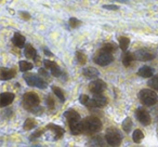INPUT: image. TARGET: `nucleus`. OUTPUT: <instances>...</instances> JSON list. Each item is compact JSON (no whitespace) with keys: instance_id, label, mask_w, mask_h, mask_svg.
<instances>
[{"instance_id":"nucleus-33","label":"nucleus","mask_w":158,"mask_h":147,"mask_svg":"<svg viewBox=\"0 0 158 147\" xmlns=\"http://www.w3.org/2000/svg\"><path fill=\"white\" fill-rule=\"evenodd\" d=\"M89 101H90V99H89V96H88V95H86V94H82V95H80V103H81L82 105H86V106H88Z\"/></svg>"},{"instance_id":"nucleus-32","label":"nucleus","mask_w":158,"mask_h":147,"mask_svg":"<svg viewBox=\"0 0 158 147\" xmlns=\"http://www.w3.org/2000/svg\"><path fill=\"white\" fill-rule=\"evenodd\" d=\"M51 74H52V76H54V77H60L62 74L61 69H60V67L57 66V64L55 66H53L52 68H51Z\"/></svg>"},{"instance_id":"nucleus-15","label":"nucleus","mask_w":158,"mask_h":147,"mask_svg":"<svg viewBox=\"0 0 158 147\" xmlns=\"http://www.w3.org/2000/svg\"><path fill=\"white\" fill-rule=\"evenodd\" d=\"M47 129L52 130V131L54 132L55 140L62 138V137H63V135H64V133H65V131H64L63 128L59 127V125H53V123H50V125H47Z\"/></svg>"},{"instance_id":"nucleus-3","label":"nucleus","mask_w":158,"mask_h":147,"mask_svg":"<svg viewBox=\"0 0 158 147\" xmlns=\"http://www.w3.org/2000/svg\"><path fill=\"white\" fill-rule=\"evenodd\" d=\"M39 96L34 92H27L23 96V106L25 109L29 110V112H31L35 107L39 106Z\"/></svg>"},{"instance_id":"nucleus-1","label":"nucleus","mask_w":158,"mask_h":147,"mask_svg":"<svg viewBox=\"0 0 158 147\" xmlns=\"http://www.w3.org/2000/svg\"><path fill=\"white\" fill-rule=\"evenodd\" d=\"M84 125V133L87 134H94L97 132L101 131L102 122L97 117H88L82 120Z\"/></svg>"},{"instance_id":"nucleus-7","label":"nucleus","mask_w":158,"mask_h":147,"mask_svg":"<svg viewBox=\"0 0 158 147\" xmlns=\"http://www.w3.org/2000/svg\"><path fill=\"white\" fill-rule=\"evenodd\" d=\"M105 89H106V84L103 80H100V79L93 80V81L90 82V84H89V90L94 95L102 94V93L105 91Z\"/></svg>"},{"instance_id":"nucleus-16","label":"nucleus","mask_w":158,"mask_h":147,"mask_svg":"<svg viewBox=\"0 0 158 147\" xmlns=\"http://www.w3.org/2000/svg\"><path fill=\"white\" fill-rule=\"evenodd\" d=\"M138 75L143 78H151L154 75V69L149 66H143L138 70Z\"/></svg>"},{"instance_id":"nucleus-18","label":"nucleus","mask_w":158,"mask_h":147,"mask_svg":"<svg viewBox=\"0 0 158 147\" xmlns=\"http://www.w3.org/2000/svg\"><path fill=\"white\" fill-rule=\"evenodd\" d=\"M12 43L18 48H23L25 46V37L20 33H15L12 38Z\"/></svg>"},{"instance_id":"nucleus-9","label":"nucleus","mask_w":158,"mask_h":147,"mask_svg":"<svg viewBox=\"0 0 158 147\" xmlns=\"http://www.w3.org/2000/svg\"><path fill=\"white\" fill-rule=\"evenodd\" d=\"M135 116L138 118V120L142 123L143 125H148L152 121L151 115L147 110H145L144 108H138L135 112Z\"/></svg>"},{"instance_id":"nucleus-28","label":"nucleus","mask_w":158,"mask_h":147,"mask_svg":"<svg viewBox=\"0 0 158 147\" xmlns=\"http://www.w3.org/2000/svg\"><path fill=\"white\" fill-rule=\"evenodd\" d=\"M148 86L153 89L154 91H158V75L154 76L151 80L148 81Z\"/></svg>"},{"instance_id":"nucleus-27","label":"nucleus","mask_w":158,"mask_h":147,"mask_svg":"<svg viewBox=\"0 0 158 147\" xmlns=\"http://www.w3.org/2000/svg\"><path fill=\"white\" fill-rule=\"evenodd\" d=\"M131 127H132V120L130 118H126L123 122V129L125 130V132L129 133L130 130H131Z\"/></svg>"},{"instance_id":"nucleus-22","label":"nucleus","mask_w":158,"mask_h":147,"mask_svg":"<svg viewBox=\"0 0 158 147\" xmlns=\"http://www.w3.org/2000/svg\"><path fill=\"white\" fill-rule=\"evenodd\" d=\"M130 43V39L127 37H120L119 38V47L123 51H127L128 47Z\"/></svg>"},{"instance_id":"nucleus-31","label":"nucleus","mask_w":158,"mask_h":147,"mask_svg":"<svg viewBox=\"0 0 158 147\" xmlns=\"http://www.w3.org/2000/svg\"><path fill=\"white\" fill-rule=\"evenodd\" d=\"M68 23H69V26L73 27V28H76V27H78L79 25L81 24V22L76 18H70L69 21H68Z\"/></svg>"},{"instance_id":"nucleus-11","label":"nucleus","mask_w":158,"mask_h":147,"mask_svg":"<svg viewBox=\"0 0 158 147\" xmlns=\"http://www.w3.org/2000/svg\"><path fill=\"white\" fill-rule=\"evenodd\" d=\"M64 116L66 117V119H67V121H68V125H74V123H76V122H79V121H81L80 120V115L74 109H69V110H67V112H65Z\"/></svg>"},{"instance_id":"nucleus-13","label":"nucleus","mask_w":158,"mask_h":147,"mask_svg":"<svg viewBox=\"0 0 158 147\" xmlns=\"http://www.w3.org/2000/svg\"><path fill=\"white\" fill-rule=\"evenodd\" d=\"M14 100V94L11 92H3L0 95V106L1 107H6V106L10 105Z\"/></svg>"},{"instance_id":"nucleus-10","label":"nucleus","mask_w":158,"mask_h":147,"mask_svg":"<svg viewBox=\"0 0 158 147\" xmlns=\"http://www.w3.org/2000/svg\"><path fill=\"white\" fill-rule=\"evenodd\" d=\"M107 104V99L105 96H103L102 94H98L95 95L93 99H91L89 101L88 106L89 107H97V108H101Z\"/></svg>"},{"instance_id":"nucleus-35","label":"nucleus","mask_w":158,"mask_h":147,"mask_svg":"<svg viewBox=\"0 0 158 147\" xmlns=\"http://www.w3.org/2000/svg\"><path fill=\"white\" fill-rule=\"evenodd\" d=\"M44 67H46V68H49V69H51V68H52L53 66L56 65V63H55V62L49 61V59H44Z\"/></svg>"},{"instance_id":"nucleus-40","label":"nucleus","mask_w":158,"mask_h":147,"mask_svg":"<svg viewBox=\"0 0 158 147\" xmlns=\"http://www.w3.org/2000/svg\"><path fill=\"white\" fill-rule=\"evenodd\" d=\"M44 53H46V54H47V55H49V56H52V55H53V54H52V53H51V52H50V51H49V50H48V49H46V48H44Z\"/></svg>"},{"instance_id":"nucleus-14","label":"nucleus","mask_w":158,"mask_h":147,"mask_svg":"<svg viewBox=\"0 0 158 147\" xmlns=\"http://www.w3.org/2000/svg\"><path fill=\"white\" fill-rule=\"evenodd\" d=\"M15 69H12V68H1V70H0V78H1V80H10L15 76Z\"/></svg>"},{"instance_id":"nucleus-6","label":"nucleus","mask_w":158,"mask_h":147,"mask_svg":"<svg viewBox=\"0 0 158 147\" xmlns=\"http://www.w3.org/2000/svg\"><path fill=\"white\" fill-rule=\"evenodd\" d=\"M113 61H114V56H113L112 53L105 52V51H103V50H101L94 56V62L100 66L110 65Z\"/></svg>"},{"instance_id":"nucleus-34","label":"nucleus","mask_w":158,"mask_h":147,"mask_svg":"<svg viewBox=\"0 0 158 147\" xmlns=\"http://www.w3.org/2000/svg\"><path fill=\"white\" fill-rule=\"evenodd\" d=\"M47 106H48L49 109H53L54 108V101H53L52 96H50V95L47 97Z\"/></svg>"},{"instance_id":"nucleus-24","label":"nucleus","mask_w":158,"mask_h":147,"mask_svg":"<svg viewBox=\"0 0 158 147\" xmlns=\"http://www.w3.org/2000/svg\"><path fill=\"white\" fill-rule=\"evenodd\" d=\"M36 125H37V122H36L35 119L28 118V119H26V121L24 122L23 128H24V130H31V129H33V128H35Z\"/></svg>"},{"instance_id":"nucleus-8","label":"nucleus","mask_w":158,"mask_h":147,"mask_svg":"<svg viewBox=\"0 0 158 147\" xmlns=\"http://www.w3.org/2000/svg\"><path fill=\"white\" fill-rule=\"evenodd\" d=\"M134 57L135 59H139V61H143V62H146V61H151L155 57L154 53L152 51H149L148 49H140V50L135 51L133 53Z\"/></svg>"},{"instance_id":"nucleus-36","label":"nucleus","mask_w":158,"mask_h":147,"mask_svg":"<svg viewBox=\"0 0 158 147\" xmlns=\"http://www.w3.org/2000/svg\"><path fill=\"white\" fill-rule=\"evenodd\" d=\"M103 8L107 10H118L119 9V7L116 5H105V6H103Z\"/></svg>"},{"instance_id":"nucleus-2","label":"nucleus","mask_w":158,"mask_h":147,"mask_svg":"<svg viewBox=\"0 0 158 147\" xmlns=\"http://www.w3.org/2000/svg\"><path fill=\"white\" fill-rule=\"evenodd\" d=\"M139 99L142 102V104H144L146 106L155 105L158 101L157 93L154 90H151V89H143V90H141L140 93H139Z\"/></svg>"},{"instance_id":"nucleus-30","label":"nucleus","mask_w":158,"mask_h":147,"mask_svg":"<svg viewBox=\"0 0 158 147\" xmlns=\"http://www.w3.org/2000/svg\"><path fill=\"white\" fill-rule=\"evenodd\" d=\"M101 50L105 51V52H108V53H113L114 51H116V46H115L114 43H105L102 47Z\"/></svg>"},{"instance_id":"nucleus-26","label":"nucleus","mask_w":158,"mask_h":147,"mask_svg":"<svg viewBox=\"0 0 158 147\" xmlns=\"http://www.w3.org/2000/svg\"><path fill=\"white\" fill-rule=\"evenodd\" d=\"M76 57H77V61L80 65H85L87 62V56L81 52V51H77L76 52Z\"/></svg>"},{"instance_id":"nucleus-21","label":"nucleus","mask_w":158,"mask_h":147,"mask_svg":"<svg viewBox=\"0 0 158 147\" xmlns=\"http://www.w3.org/2000/svg\"><path fill=\"white\" fill-rule=\"evenodd\" d=\"M133 59H135L133 53L126 52L125 55H123V64L126 66V67H129V66L131 65L132 62H133Z\"/></svg>"},{"instance_id":"nucleus-29","label":"nucleus","mask_w":158,"mask_h":147,"mask_svg":"<svg viewBox=\"0 0 158 147\" xmlns=\"http://www.w3.org/2000/svg\"><path fill=\"white\" fill-rule=\"evenodd\" d=\"M52 90H53V93H54V94L56 95L60 100H61V102L65 101V96H64V93L61 89L57 88V87H52Z\"/></svg>"},{"instance_id":"nucleus-20","label":"nucleus","mask_w":158,"mask_h":147,"mask_svg":"<svg viewBox=\"0 0 158 147\" xmlns=\"http://www.w3.org/2000/svg\"><path fill=\"white\" fill-rule=\"evenodd\" d=\"M24 54L27 59H35L36 55H37V52H36L35 48H34L31 44H26L25 47V51H24Z\"/></svg>"},{"instance_id":"nucleus-38","label":"nucleus","mask_w":158,"mask_h":147,"mask_svg":"<svg viewBox=\"0 0 158 147\" xmlns=\"http://www.w3.org/2000/svg\"><path fill=\"white\" fill-rule=\"evenodd\" d=\"M20 15L22 16L23 20H29V18H31V15H29V13H27V12H24V11H21L20 12Z\"/></svg>"},{"instance_id":"nucleus-37","label":"nucleus","mask_w":158,"mask_h":147,"mask_svg":"<svg viewBox=\"0 0 158 147\" xmlns=\"http://www.w3.org/2000/svg\"><path fill=\"white\" fill-rule=\"evenodd\" d=\"M42 133H44V131H42V130H37V131H36L35 133L31 134V140H34V138H36V137H39V136L41 135Z\"/></svg>"},{"instance_id":"nucleus-39","label":"nucleus","mask_w":158,"mask_h":147,"mask_svg":"<svg viewBox=\"0 0 158 147\" xmlns=\"http://www.w3.org/2000/svg\"><path fill=\"white\" fill-rule=\"evenodd\" d=\"M39 74H40V75H41V76H44V77H48V72H47V70L46 69H44V68H40V69H39Z\"/></svg>"},{"instance_id":"nucleus-25","label":"nucleus","mask_w":158,"mask_h":147,"mask_svg":"<svg viewBox=\"0 0 158 147\" xmlns=\"http://www.w3.org/2000/svg\"><path fill=\"white\" fill-rule=\"evenodd\" d=\"M132 138H133V142L135 143H140L141 141L144 138V134L141 130H135L132 134Z\"/></svg>"},{"instance_id":"nucleus-4","label":"nucleus","mask_w":158,"mask_h":147,"mask_svg":"<svg viewBox=\"0 0 158 147\" xmlns=\"http://www.w3.org/2000/svg\"><path fill=\"white\" fill-rule=\"evenodd\" d=\"M105 138L107 141V144L113 147L119 146L121 143V135L118 132V130H116L115 128H108L106 130Z\"/></svg>"},{"instance_id":"nucleus-23","label":"nucleus","mask_w":158,"mask_h":147,"mask_svg":"<svg viewBox=\"0 0 158 147\" xmlns=\"http://www.w3.org/2000/svg\"><path fill=\"white\" fill-rule=\"evenodd\" d=\"M33 68V64L29 63V62H26V61H21L20 62V69L21 71L23 72H26L28 70H31Z\"/></svg>"},{"instance_id":"nucleus-5","label":"nucleus","mask_w":158,"mask_h":147,"mask_svg":"<svg viewBox=\"0 0 158 147\" xmlns=\"http://www.w3.org/2000/svg\"><path fill=\"white\" fill-rule=\"evenodd\" d=\"M24 80L31 87H36V88H39V89H46L48 87L47 82L42 78L38 77L36 75H33V74H26V75H24Z\"/></svg>"},{"instance_id":"nucleus-19","label":"nucleus","mask_w":158,"mask_h":147,"mask_svg":"<svg viewBox=\"0 0 158 147\" xmlns=\"http://www.w3.org/2000/svg\"><path fill=\"white\" fill-rule=\"evenodd\" d=\"M70 132H72L74 135H78V134L84 133V125H82V121H79L74 125H70Z\"/></svg>"},{"instance_id":"nucleus-12","label":"nucleus","mask_w":158,"mask_h":147,"mask_svg":"<svg viewBox=\"0 0 158 147\" xmlns=\"http://www.w3.org/2000/svg\"><path fill=\"white\" fill-rule=\"evenodd\" d=\"M106 138H104L103 135H97L93 136L92 138L89 142V145L90 147H106Z\"/></svg>"},{"instance_id":"nucleus-41","label":"nucleus","mask_w":158,"mask_h":147,"mask_svg":"<svg viewBox=\"0 0 158 147\" xmlns=\"http://www.w3.org/2000/svg\"><path fill=\"white\" fill-rule=\"evenodd\" d=\"M31 147H41V146H39V145H34V146H31Z\"/></svg>"},{"instance_id":"nucleus-17","label":"nucleus","mask_w":158,"mask_h":147,"mask_svg":"<svg viewBox=\"0 0 158 147\" xmlns=\"http://www.w3.org/2000/svg\"><path fill=\"white\" fill-rule=\"evenodd\" d=\"M82 74H84L85 77L89 78V79H94L98 76L100 75V72L98 69H95L94 67H87L82 70Z\"/></svg>"}]
</instances>
